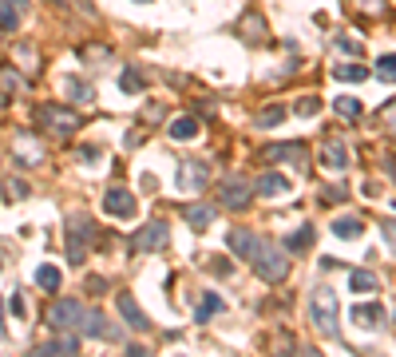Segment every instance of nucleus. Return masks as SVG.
Wrapping results in <instances>:
<instances>
[{"label": "nucleus", "instance_id": "obj_1", "mask_svg": "<svg viewBox=\"0 0 396 357\" xmlns=\"http://www.w3.org/2000/svg\"><path fill=\"white\" fill-rule=\"evenodd\" d=\"M337 294L329 286H317L313 298H309V317H313V329L321 337H337V329H341V322H337Z\"/></svg>", "mask_w": 396, "mask_h": 357}, {"label": "nucleus", "instance_id": "obj_2", "mask_svg": "<svg viewBox=\"0 0 396 357\" xmlns=\"http://www.w3.org/2000/svg\"><path fill=\"white\" fill-rule=\"evenodd\" d=\"M250 262H254V270H257L262 282H274V286H277V282H286V278H289V254L281 246H274V242H262Z\"/></svg>", "mask_w": 396, "mask_h": 357}, {"label": "nucleus", "instance_id": "obj_3", "mask_svg": "<svg viewBox=\"0 0 396 357\" xmlns=\"http://www.w3.org/2000/svg\"><path fill=\"white\" fill-rule=\"evenodd\" d=\"M178 191L182 195H198V191H206L210 183V163L206 159H182V167H178Z\"/></svg>", "mask_w": 396, "mask_h": 357}, {"label": "nucleus", "instance_id": "obj_4", "mask_svg": "<svg viewBox=\"0 0 396 357\" xmlns=\"http://www.w3.org/2000/svg\"><path fill=\"white\" fill-rule=\"evenodd\" d=\"M83 317L88 314H83V306H79L76 298H59V302L48 306V326L52 329H76Z\"/></svg>", "mask_w": 396, "mask_h": 357}, {"label": "nucleus", "instance_id": "obj_5", "mask_svg": "<svg viewBox=\"0 0 396 357\" xmlns=\"http://www.w3.org/2000/svg\"><path fill=\"white\" fill-rule=\"evenodd\" d=\"M91 234H95V227H91V218H71V227H68V258L71 262H83L88 258V242Z\"/></svg>", "mask_w": 396, "mask_h": 357}, {"label": "nucleus", "instance_id": "obj_6", "mask_svg": "<svg viewBox=\"0 0 396 357\" xmlns=\"http://www.w3.org/2000/svg\"><path fill=\"white\" fill-rule=\"evenodd\" d=\"M36 115H40V123H44L48 131H56V135H71V131L79 128V115H76V111L56 108V103H48V108H40Z\"/></svg>", "mask_w": 396, "mask_h": 357}, {"label": "nucleus", "instance_id": "obj_7", "mask_svg": "<svg viewBox=\"0 0 396 357\" xmlns=\"http://www.w3.org/2000/svg\"><path fill=\"white\" fill-rule=\"evenodd\" d=\"M167 238H170V227L163 222V218H155V222H147V227L131 238V246L143 250V254H151V250H163V246H167Z\"/></svg>", "mask_w": 396, "mask_h": 357}, {"label": "nucleus", "instance_id": "obj_8", "mask_svg": "<svg viewBox=\"0 0 396 357\" xmlns=\"http://www.w3.org/2000/svg\"><path fill=\"white\" fill-rule=\"evenodd\" d=\"M115 306H119V314H123V322H127V329H151V317L139 310V302H135V294L131 290H119V298H115Z\"/></svg>", "mask_w": 396, "mask_h": 357}, {"label": "nucleus", "instance_id": "obj_9", "mask_svg": "<svg viewBox=\"0 0 396 357\" xmlns=\"http://www.w3.org/2000/svg\"><path fill=\"white\" fill-rule=\"evenodd\" d=\"M103 210H107L111 218H131L135 215V195H131L127 187H111L107 195H103Z\"/></svg>", "mask_w": 396, "mask_h": 357}, {"label": "nucleus", "instance_id": "obj_10", "mask_svg": "<svg viewBox=\"0 0 396 357\" xmlns=\"http://www.w3.org/2000/svg\"><path fill=\"white\" fill-rule=\"evenodd\" d=\"M226 210H246L250 207V187L242 183V178H226L222 183V198H218Z\"/></svg>", "mask_w": 396, "mask_h": 357}, {"label": "nucleus", "instance_id": "obj_11", "mask_svg": "<svg viewBox=\"0 0 396 357\" xmlns=\"http://www.w3.org/2000/svg\"><path fill=\"white\" fill-rule=\"evenodd\" d=\"M266 159H269V163H281V159H289L293 167H301V171H305L309 151H305V143H274V147L266 151Z\"/></svg>", "mask_w": 396, "mask_h": 357}, {"label": "nucleus", "instance_id": "obj_12", "mask_svg": "<svg viewBox=\"0 0 396 357\" xmlns=\"http://www.w3.org/2000/svg\"><path fill=\"white\" fill-rule=\"evenodd\" d=\"M226 242H230V250H234L238 258H246V262H250V258H254V250L262 246V238H257L254 230H246V227L230 230V238H226Z\"/></svg>", "mask_w": 396, "mask_h": 357}, {"label": "nucleus", "instance_id": "obj_13", "mask_svg": "<svg viewBox=\"0 0 396 357\" xmlns=\"http://www.w3.org/2000/svg\"><path fill=\"white\" fill-rule=\"evenodd\" d=\"M182 218L190 222V230H206L210 222L218 218V207H214V203H190V207L182 210Z\"/></svg>", "mask_w": 396, "mask_h": 357}, {"label": "nucleus", "instance_id": "obj_14", "mask_svg": "<svg viewBox=\"0 0 396 357\" xmlns=\"http://www.w3.org/2000/svg\"><path fill=\"white\" fill-rule=\"evenodd\" d=\"M321 163H325L329 171H337V175H341V171L349 167V151H345V143H341V139H325V147H321Z\"/></svg>", "mask_w": 396, "mask_h": 357}, {"label": "nucleus", "instance_id": "obj_15", "mask_svg": "<svg viewBox=\"0 0 396 357\" xmlns=\"http://www.w3.org/2000/svg\"><path fill=\"white\" fill-rule=\"evenodd\" d=\"M257 195H266V198H281V195H289V178L286 175H277V171H266V175L257 178Z\"/></svg>", "mask_w": 396, "mask_h": 357}, {"label": "nucleus", "instance_id": "obj_16", "mask_svg": "<svg viewBox=\"0 0 396 357\" xmlns=\"http://www.w3.org/2000/svg\"><path fill=\"white\" fill-rule=\"evenodd\" d=\"M167 135L175 139V143H187V139L198 135V119H194V115H178V119H170Z\"/></svg>", "mask_w": 396, "mask_h": 357}, {"label": "nucleus", "instance_id": "obj_17", "mask_svg": "<svg viewBox=\"0 0 396 357\" xmlns=\"http://www.w3.org/2000/svg\"><path fill=\"white\" fill-rule=\"evenodd\" d=\"M353 322H356L361 329H376L380 322H385V310L376 306V302H368V306H356V310H353Z\"/></svg>", "mask_w": 396, "mask_h": 357}, {"label": "nucleus", "instance_id": "obj_18", "mask_svg": "<svg viewBox=\"0 0 396 357\" xmlns=\"http://www.w3.org/2000/svg\"><path fill=\"white\" fill-rule=\"evenodd\" d=\"M376 286H380V282H376L373 270H353V274H349V290H353V294H376Z\"/></svg>", "mask_w": 396, "mask_h": 357}, {"label": "nucleus", "instance_id": "obj_19", "mask_svg": "<svg viewBox=\"0 0 396 357\" xmlns=\"http://www.w3.org/2000/svg\"><path fill=\"white\" fill-rule=\"evenodd\" d=\"M24 4H28V0H0V24H4V28H16L20 20H24Z\"/></svg>", "mask_w": 396, "mask_h": 357}, {"label": "nucleus", "instance_id": "obj_20", "mask_svg": "<svg viewBox=\"0 0 396 357\" xmlns=\"http://www.w3.org/2000/svg\"><path fill=\"white\" fill-rule=\"evenodd\" d=\"M79 349V337L76 334H64V337H52V341H44V349L40 353H76Z\"/></svg>", "mask_w": 396, "mask_h": 357}, {"label": "nucleus", "instance_id": "obj_21", "mask_svg": "<svg viewBox=\"0 0 396 357\" xmlns=\"http://www.w3.org/2000/svg\"><path fill=\"white\" fill-rule=\"evenodd\" d=\"M333 234L337 238H361V234H365V227H361V218L345 215V218H337V222H333Z\"/></svg>", "mask_w": 396, "mask_h": 357}, {"label": "nucleus", "instance_id": "obj_22", "mask_svg": "<svg viewBox=\"0 0 396 357\" xmlns=\"http://www.w3.org/2000/svg\"><path fill=\"white\" fill-rule=\"evenodd\" d=\"M333 76L345 79V84H361V79H368V68H365V64H337Z\"/></svg>", "mask_w": 396, "mask_h": 357}, {"label": "nucleus", "instance_id": "obj_23", "mask_svg": "<svg viewBox=\"0 0 396 357\" xmlns=\"http://www.w3.org/2000/svg\"><path fill=\"white\" fill-rule=\"evenodd\" d=\"M333 111H337V115H345V119H356V115H361V99L337 96V99H333Z\"/></svg>", "mask_w": 396, "mask_h": 357}, {"label": "nucleus", "instance_id": "obj_24", "mask_svg": "<svg viewBox=\"0 0 396 357\" xmlns=\"http://www.w3.org/2000/svg\"><path fill=\"white\" fill-rule=\"evenodd\" d=\"M83 334H88V337H107L111 334L107 317H103V314H88V317H83Z\"/></svg>", "mask_w": 396, "mask_h": 357}, {"label": "nucleus", "instance_id": "obj_25", "mask_svg": "<svg viewBox=\"0 0 396 357\" xmlns=\"http://www.w3.org/2000/svg\"><path fill=\"white\" fill-rule=\"evenodd\" d=\"M305 246H313V227H301L286 238V250H305Z\"/></svg>", "mask_w": 396, "mask_h": 357}, {"label": "nucleus", "instance_id": "obj_26", "mask_svg": "<svg viewBox=\"0 0 396 357\" xmlns=\"http://www.w3.org/2000/svg\"><path fill=\"white\" fill-rule=\"evenodd\" d=\"M36 286L40 290H59V270L56 266H40L36 270Z\"/></svg>", "mask_w": 396, "mask_h": 357}, {"label": "nucleus", "instance_id": "obj_27", "mask_svg": "<svg viewBox=\"0 0 396 357\" xmlns=\"http://www.w3.org/2000/svg\"><path fill=\"white\" fill-rule=\"evenodd\" d=\"M16 155H24V167H40V147L32 143V139H20Z\"/></svg>", "mask_w": 396, "mask_h": 357}, {"label": "nucleus", "instance_id": "obj_28", "mask_svg": "<svg viewBox=\"0 0 396 357\" xmlns=\"http://www.w3.org/2000/svg\"><path fill=\"white\" fill-rule=\"evenodd\" d=\"M376 79L396 84V56H380V60H376Z\"/></svg>", "mask_w": 396, "mask_h": 357}, {"label": "nucleus", "instance_id": "obj_29", "mask_svg": "<svg viewBox=\"0 0 396 357\" xmlns=\"http://www.w3.org/2000/svg\"><path fill=\"white\" fill-rule=\"evenodd\" d=\"M293 111H297V115H301V119H313L317 111H321V99H317V96H305V99H297V103H293Z\"/></svg>", "mask_w": 396, "mask_h": 357}, {"label": "nucleus", "instance_id": "obj_30", "mask_svg": "<svg viewBox=\"0 0 396 357\" xmlns=\"http://www.w3.org/2000/svg\"><path fill=\"white\" fill-rule=\"evenodd\" d=\"M218 310H222V298L206 294V298H202V306H198V314H194V322H206L210 314H218Z\"/></svg>", "mask_w": 396, "mask_h": 357}, {"label": "nucleus", "instance_id": "obj_31", "mask_svg": "<svg viewBox=\"0 0 396 357\" xmlns=\"http://www.w3.org/2000/svg\"><path fill=\"white\" fill-rule=\"evenodd\" d=\"M281 119H286V111H281V108H262V111H257V128H277Z\"/></svg>", "mask_w": 396, "mask_h": 357}, {"label": "nucleus", "instance_id": "obj_32", "mask_svg": "<svg viewBox=\"0 0 396 357\" xmlns=\"http://www.w3.org/2000/svg\"><path fill=\"white\" fill-rule=\"evenodd\" d=\"M119 88H123V91H139V88H143V76H139L135 68H123V76H119Z\"/></svg>", "mask_w": 396, "mask_h": 357}, {"label": "nucleus", "instance_id": "obj_33", "mask_svg": "<svg viewBox=\"0 0 396 357\" xmlns=\"http://www.w3.org/2000/svg\"><path fill=\"white\" fill-rule=\"evenodd\" d=\"M16 88H20L16 68H0V91H16Z\"/></svg>", "mask_w": 396, "mask_h": 357}, {"label": "nucleus", "instance_id": "obj_34", "mask_svg": "<svg viewBox=\"0 0 396 357\" xmlns=\"http://www.w3.org/2000/svg\"><path fill=\"white\" fill-rule=\"evenodd\" d=\"M376 119H380V123H385L388 131H396V99H388L385 108H380V115H376Z\"/></svg>", "mask_w": 396, "mask_h": 357}, {"label": "nucleus", "instance_id": "obj_35", "mask_svg": "<svg viewBox=\"0 0 396 357\" xmlns=\"http://www.w3.org/2000/svg\"><path fill=\"white\" fill-rule=\"evenodd\" d=\"M4 191H8V198H28V183H24V178H8Z\"/></svg>", "mask_w": 396, "mask_h": 357}, {"label": "nucleus", "instance_id": "obj_36", "mask_svg": "<svg viewBox=\"0 0 396 357\" xmlns=\"http://www.w3.org/2000/svg\"><path fill=\"white\" fill-rule=\"evenodd\" d=\"M71 96H76V103H83V108H88V103H91V96H95V91H91L88 84H79V79H76V84H71Z\"/></svg>", "mask_w": 396, "mask_h": 357}, {"label": "nucleus", "instance_id": "obj_37", "mask_svg": "<svg viewBox=\"0 0 396 357\" xmlns=\"http://www.w3.org/2000/svg\"><path fill=\"white\" fill-rule=\"evenodd\" d=\"M337 48H341V52H353V56H356V52H365V44H361V40H353L345 32V36H337Z\"/></svg>", "mask_w": 396, "mask_h": 357}, {"label": "nucleus", "instance_id": "obj_38", "mask_svg": "<svg viewBox=\"0 0 396 357\" xmlns=\"http://www.w3.org/2000/svg\"><path fill=\"white\" fill-rule=\"evenodd\" d=\"M380 230H385V242L396 250V218H388V222H385V227H380Z\"/></svg>", "mask_w": 396, "mask_h": 357}, {"label": "nucleus", "instance_id": "obj_39", "mask_svg": "<svg viewBox=\"0 0 396 357\" xmlns=\"http://www.w3.org/2000/svg\"><path fill=\"white\" fill-rule=\"evenodd\" d=\"M8 310H12L16 317H24V298H20V294H12V298H8Z\"/></svg>", "mask_w": 396, "mask_h": 357}, {"label": "nucleus", "instance_id": "obj_40", "mask_svg": "<svg viewBox=\"0 0 396 357\" xmlns=\"http://www.w3.org/2000/svg\"><path fill=\"white\" fill-rule=\"evenodd\" d=\"M88 290H91V294H107V282H103V278H91Z\"/></svg>", "mask_w": 396, "mask_h": 357}, {"label": "nucleus", "instance_id": "obj_41", "mask_svg": "<svg viewBox=\"0 0 396 357\" xmlns=\"http://www.w3.org/2000/svg\"><path fill=\"white\" fill-rule=\"evenodd\" d=\"M341 198H345V191H337V187L325 191V203H341Z\"/></svg>", "mask_w": 396, "mask_h": 357}, {"label": "nucleus", "instance_id": "obj_42", "mask_svg": "<svg viewBox=\"0 0 396 357\" xmlns=\"http://www.w3.org/2000/svg\"><path fill=\"white\" fill-rule=\"evenodd\" d=\"M361 8H368V12H380V0H361Z\"/></svg>", "mask_w": 396, "mask_h": 357}]
</instances>
